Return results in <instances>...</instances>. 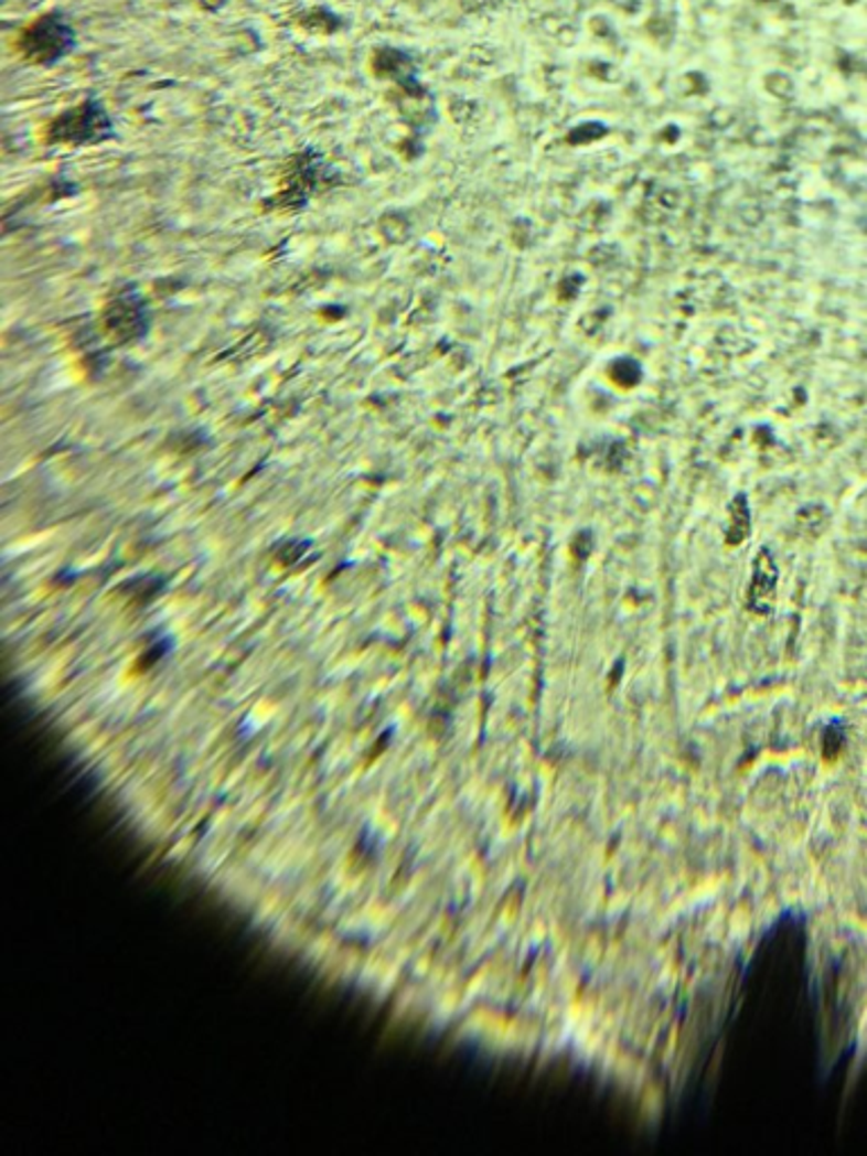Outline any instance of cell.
<instances>
[{
	"label": "cell",
	"mask_w": 867,
	"mask_h": 1156,
	"mask_svg": "<svg viewBox=\"0 0 867 1156\" xmlns=\"http://www.w3.org/2000/svg\"><path fill=\"white\" fill-rule=\"evenodd\" d=\"M71 36V30L62 21L47 17L25 32V53L36 62H53L62 57Z\"/></svg>",
	"instance_id": "1"
},
{
	"label": "cell",
	"mask_w": 867,
	"mask_h": 1156,
	"mask_svg": "<svg viewBox=\"0 0 867 1156\" xmlns=\"http://www.w3.org/2000/svg\"><path fill=\"white\" fill-rule=\"evenodd\" d=\"M111 127L109 118L100 111L95 109L90 103L77 111H71L66 114L57 125H53V136L57 140H98L107 133V129Z\"/></svg>",
	"instance_id": "2"
},
{
	"label": "cell",
	"mask_w": 867,
	"mask_h": 1156,
	"mask_svg": "<svg viewBox=\"0 0 867 1156\" xmlns=\"http://www.w3.org/2000/svg\"><path fill=\"white\" fill-rule=\"evenodd\" d=\"M775 581H778L775 567H773V563H770V558L763 554L761 560L757 558V578H754V586H752V597H773Z\"/></svg>",
	"instance_id": "3"
}]
</instances>
